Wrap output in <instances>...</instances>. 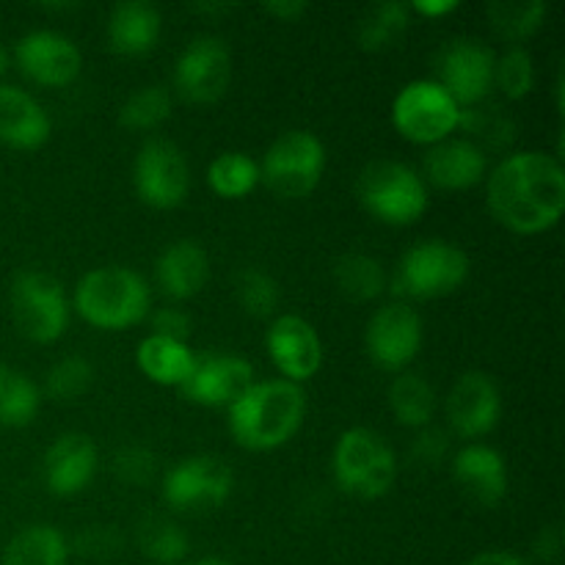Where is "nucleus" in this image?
I'll return each mask as SVG.
<instances>
[{
    "label": "nucleus",
    "mask_w": 565,
    "mask_h": 565,
    "mask_svg": "<svg viewBox=\"0 0 565 565\" xmlns=\"http://www.w3.org/2000/svg\"><path fill=\"white\" fill-rule=\"evenodd\" d=\"M11 318L20 334L36 345H53L70 326V298L64 285L44 270H22L11 281Z\"/></svg>",
    "instance_id": "obj_7"
},
{
    "label": "nucleus",
    "mask_w": 565,
    "mask_h": 565,
    "mask_svg": "<svg viewBox=\"0 0 565 565\" xmlns=\"http://www.w3.org/2000/svg\"><path fill=\"white\" fill-rule=\"evenodd\" d=\"M489 174V158L467 138H445L423 158L425 185L439 191H469Z\"/></svg>",
    "instance_id": "obj_21"
},
{
    "label": "nucleus",
    "mask_w": 565,
    "mask_h": 565,
    "mask_svg": "<svg viewBox=\"0 0 565 565\" xmlns=\"http://www.w3.org/2000/svg\"><path fill=\"white\" fill-rule=\"evenodd\" d=\"M307 417V395L285 379L254 381L230 408L226 425L243 450L270 452L285 447L301 430Z\"/></svg>",
    "instance_id": "obj_2"
},
{
    "label": "nucleus",
    "mask_w": 565,
    "mask_h": 565,
    "mask_svg": "<svg viewBox=\"0 0 565 565\" xmlns=\"http://www.w3.org/2000/svg\"><path fill=\"white\" fill-rule=\"evenodd\" d=\"M70 307L94 329L121 331L149 318L152 292L136 270L125 265H103L77 281Z\"/></svg>",
    "instance_id": "obj_3"
},
{
    "label": "nucleus",
    "mask_w": 565,
    "mask_h": 565,
    "mask_svg": "<svg viewBox=\"0 0 565 565\" xmlns=\"http://www.w3.org/2000/svg\"><path fill=\"white\" fill-rule=\"evenodd\" d=\"M494 64L497 53L480 39H452L436 53L430 81L439 83L458 108H472V105L486 103L489 92L494 88Z\"/></svg>",
    "instance_id": "obj_11"
},
{
    "label": "nucleus",
    "mask_w": 565,
    "mask_h": 565,
    "mask_svg": "<svg viewBox=\"0 0 565 565\" xmlns=\"http://www.w3.org/2000/svg\"><path fill=\"white\" fill-rule=\"evenodd\" d=\"M494 86L500 88L502 97L508 99L527 97L535 86L533 55H530L524 47H508L505 53L497 55Z\"/></svg>",
    "instance_id": "obj_38"
},
{
    "label": "nucleus",
    "mask_w": 565,
    "mask_h": 565,
    "mask_svg": "<svg viewBox=\"0 0 565 565\" xmlns=\"http://www.w3.org/2000/svg\"><path fill=\"white\" fill-rule=\"evenodd\" d=\"M469 279V257L447 241H423L408 248L392 276V292L408 301H430L456 292Z\"/></svg>",
    "instance_id": "obj_6"
},
{
    "label": "nucleus",
    "mask_w": 565,
    "mask_h": 565,
    "mask_svg": "<svg viewBox=\"0 0 565 565\" xmlns=\"http://www.w3.org/2000/svg\"><path fill=\"white\" fill-rule=\"evenodd\" d=\"M458 127L469 132L467 141H472L486 158H489V152L508 149L516 138V121L505 114L502 105L494 103H478L472 108H463Z\"/></svg>",
    "instance_id": "obj_29"
},
{
    "label": "nucleus",
    "mask_w": 565,
    "mask_h": 565,
    "mask_svg": "<svg viewBox=\"0 0 565 565\" xmlns=\"http://www.w3.org/2000/svg\"><path fill=\"white\" fill-rule=\"evenodd\" d=\"M70 541L53 524H28L6 544L0 565H66Z\"/></svg>",
    "instance_id": "obj_26"
},
{
    "label": "nucleus",
    "mask_w": 565,
    "mask_h": 565,
    "mask_svg": "<svg viewBox=\"0 0 565 565\" xmlns=\"http://www.w3.org/2000/svg\"><path fill=\"white\" fill-rule=\"evenodd\" d=\"M452 439L447 430L436 428V425H428V428L417 430L412 447H408V456L419 463V467H439L450 458Z\"/></svg>",
    "instance_id": "obj_40"
},
{
    "label": "nucleus",
    "mask_w": 565,
    "mask_h": 565,
    "mask_svg": "<svg viewBox=\"0 0 565 565\" xmlns=\"http://www.w3.org/2000/svg\"><path fill=\"white\" fill-rule=\"evenodd\" d=\"M99 469V450L92 436L72 434L58 436L47 447L42 461L44 486L55 497H75L92 486Z\"/></svg>",
    "instance_id": "obj_19"
},
{
    "label": "nucleus",
    "mask_w": 565,
    "mask_h": 565,
    "mask_svg": "<svg viewBox=\"0 0 565 565\" xmlns=\"http://www.w3.org/2000/svg\"><path fill=\"white\" fill-rule=\"evenodd\" d=\"M546 20L544 0H494L489 3L491 31L508 42V47H522L533 39Z\"/></svg>",
    "instance_id": "obj_30"
},
{
    "label": "nucleus",
    "mask_w": 565,
    "mask_h": 565,
    "mask_svg": "<svg viewBox=\"0 0 565 565\" xmlns=\"http://www.w3.org/2000/svg\"><path fill=\"white\" fill-rule=\"evenodd\" d=\"M452 480L475 505L497 508L508 494L505 456L489 445L469 441L452 456Z\"/></svg>",
    "instance_id": "obj_20"
},
{
    "label": "nucleus",
    "mask_w": 565,
    "mask_h": 565,
    "mask_svg": "<svg viewBox=\"0 0 565 565\" xmlns=\"http://www.w3.org/2000/svg\"><path fill=\"white\" fill-rule=\"evenodd\" d=\"M486 202L500 226L516 235H541L557 226L565 213V169L557 154H505L486 174Z\"/></svg>",
    "instance_id": "obj_1"
},
{
    "label": "nucleus",
    "mask_w": 565,
    "mask_h": 565,
    "mask_svg": "<svg viewBox=\"0 0 565 565\" xmlns=\"http://www.w3.org/2000/svg\"><path fill=\"white\" fill-rule=\"evenodd\" d=\"M364 348L384 373H406L423 348V318L412 303L392 301L375 309L364 331Z\"/></svg>",
    "instance_id": "obj_13"
},
{
    "label": "nucleus",
    "mask_w": 565,
    "mask_h": 565,
    "mask_svg": "<svg viewBox=\"0 0 565 565\" xmlns=\"http://www.w3.org/2000/svg\"><path fill=\"white\" fill-rule=\"evenodd\" d=\"M467 565H533L530 561H524L522 555H513V552L505 550H489L475 555Z\"/></svg>",
    "instance_id": "obj_44"
},
{
    "label": "nucleus",
    "mask_w": 565,
    "mask_h": 565,
    "mask_svg": "<svg viewBox=\"0 0 565 565\" xmlns=\"http://www.w3.org/2000/svg\"><path fill=\"white\" fill-rule=\"evenodd\" d=\"M210 279V257L196 241H174L154 259V281L171 301L199 296Z\"/></svg>",
    "instance_id": "obj_23"
},
{
    "label": "nucleus",
    "mask_w": 565,
    "mask_h": 565,
    "mask_svg": "<svg viewBox=\"0 0 565 565\" xmlns=\"http://www.w3.org/2000/svg\"><path fill=\"white\" fill-rule=\"evenodd\" d=\"M408 9H412V14H423V17H445L450 14V11L458 9V0H414V3H408Z\"/></svg>",
    "instance_id": "obj_45"
},
{
    "label": "nucleus",
    "mask_w": 565,
    "mask_h": 565,
    "mask_svg": "<svg viewBox=\"0 0 565 565\" xmlns=\"http://www.w3.org/2000/svg\"><path fill=\"white\" fill-rule=\"evenodd\" d=\"M331 469L345 494L356 500H381L395 486L397 458L379 430L351 428L337 439Z\"/></svg>",
    "instance_id": "obj_5"
},
{
    "label": "nucleus",
    "mask_w": 565,
    "mask_h": 565,
    "mask_svg": "<svg viewBox=\"0 0 565 565\" xmlns=\"http://www.w3.org/2000/svg\"><path fill=\"white\" fill-rule=\"evenodd\" d=\"M193 565H232V563L221 561V557H202V561H196Z\"/></svg>",
    "instance_id": "obj_48"
},
{
    "label": "nucleus",
    "mask_w": 565,
    "mask_h": 565,
    "mask_svg": "<svg viewBox=\"0 0 565 565\" xmlns=\"http://www.w3.org/2000/svg\"><path fill=\"white\" fill-rule=\"evenodd\" d=\"M563 550V535L557 527H546L541 530L539 541H535V555L544 557V561H557Z\"/></svg>",
    "instance_id": "obj_43"
},
{
    "label": "nucleus",
    "mask_w": 565,
    "mask_h": 565,
    "mask_svg": "<svg viewBox=\"0 0 565 565\" xmlns=\"http://www.w3.org/2000/svg\"><path fill=\"white\" fill-rule=\"evenodd\" d=\"M132 185L147 207H180L191 191V166L185 152L169 138H147L132 163Z\"/></svg>",
    "instance_id": "obj_10"
},
{
    "label": "nucleus",
    "mask_w": 565,
    "mask_h": 565,
    "mask_svg": "<svg viewBox=\"0 0 565 565\" xmlns=\"http://www.w3.org/2000/svg\"><path fill=\"white\" fill-rule=\"evenodd\" d=\"M323 171V141L309 130H287L263 154L259 182L281 199H303L320 185Z\"/></svg>",
    "instance_id": "obj_8"
},
{
    "label": "nucleus",
    "mask_w": 565,
    "mask_h": 565,
    "mask_svg": "<svg viewBox=\"0 0 565 565\" xmlns=\"http://www.w3.org/2000/svg\"><path fill=\"white\" fill-rule=\"evenodd\" d=\"M356 199L373 218L390 226H408L428 213V185L401 160H373L356 180Z\"/></svg>",
    "instance_id": "obj_4"
},
{
    "label": "nucleus",
    "mask_w": 565,
    "mask_h": 565,
    "mask_svg": "<svg viewBox=\"0 0 565 565\" xmlns=\"http://www.w3.org/2000/svg\"><path fill=\"white\" fill-rule=\"evenodd\" d=\"M307 9L309 6L303 3V0H279V3H265V11H268V14H274V17H279L281 22H292V20H298V17H303L307 14Z\"/></svg>",
    "instance_id": "obj_46"
},
{
    "label": "nucleus",
    "mask_w": 565,
    "mask_h": 565,
    "mask_svg": "<svg viewBox=\"0 0 565 565\" xmlns=\"http://www.w3.org/2000/svg\"><path fill=\"white\" fill-rule=\"evenodd\" d=\"M138 546L143 555L158 565H177L191 552V539L177 522L166 516H149L138 527Z\"/></svg>",
    "instance_id": "obj_34"
},
{
    "label": "nucleus",
    "mask_w": 565,
    "mask_h": 565,
    "mask_svg": "<svg viewBox=\"0 0 565 565\" xmlns=\"http://www.w3.org/2000/svg\"><path fill=\"white\" fill-rule=\"evenodd\" d=\"M235 475L215 456H191L177 461L163 478V502L182 513L215 511L230 500Z\"/></svg>",
    "instance_id": "obj_12"
},
{
    "label": "nucleus",
    "mask_w": 565,
    "mask_h": 565,
    "mask_svg": "<svg viewBox=\"0 0 565 565\" xmlns=\"http://www.w3.org/2000/svg\"><path fill=\"white\" fill-rule=\"evenodd\" d=\"M232 83V50L218 36H196L174 64V88L185 103L213 105Z\"/></svg>",
    "instance_id": "obj_14"
},
{
    "label": "nucleus",
    "mask_w": 565,
    "mask_h": 565,
    "mask_svg": "<svg viewBox=\"0 0 565 565\" xmlns=\"http://www.w3.org/2000/svg\"><path fill=\"white\" fill-rule=\"evenodd\" d=\"M163 20L154 3L147 0H125L110 9L108 44L119 55H143L154 50Z\"/></svg>",
    "instance_id": "obj_24"
},
{
    "label": "nucleus",
    "mask_w": 565,
    "mask_h": 565,
    "mask_svg": "<svg viewBox=\"0 0 565 565\" xmlns=\"http://www.w3.org/2000/svg\"><path fill=\"white\" fill-rule=\"evenodd\" d=\"M14 61L28 81L64 88L81 77L83 55L72 39L58 31H31L14 44Z\"/></svg>",
    "instance_id": "obj_16"
},
{
    "label": "nucleus",
    "mask_w": 565,
    "mask_h": 565,
    "mask_svg": "<svg viewBox=\"0 0 565 565\" xmlns=\"http://www.w3.org/2000/svg\"><path fill=\"white\" fill-rule=\"evenodd\" d=\"M458 121H461V108L430 77L406 83L392 103L395 130L406 141L419 143V147H434L445 138H452V132L458 130Z\"/></svg>",
    "instance_id": "obj_9"
},
{
    "label": "nucleus",
    "mask_w": 565,
    "mask_h": 565,
    "mask_svg": "<svg viewBox=\"0 0 565 565\" xmlns=\"http://www.w3.org/2000/svg\"><path fill=\"white\" fill-rule=\"evenodd\" d=\"M254 384V367L237 353H196L191 375L180 386L185 401L207 408H230Z\"/></svg>",
    "instance_id": "obj_17"
},
{
    "label": "nucleus",
    "mask_w": 565,
    "mask_h": 565,
    "mask_svg": "<svg viewBox=\"0 0 565 565\" xmlns=\"http://www.w3.org/2000/svg\"><path fill=\"white\" fill-rule=\"evenodd\" d=\"M334 281L342 296L353 303H367L384 296L390 276L375 257L362 252H351L340 257L334 268Z\"/></svg>",
    "instance_id": "obj_31"
},
{
    "label": "nucleus",
    "mask_w": 565,
    "mask_h": 565,
    "mask_svg": "<svg viewBox=\"0 0 565 565\" xmlns=\"http://www.w3.org/2000/svg\"><path fill=\"white\" fill-rule=\"evenodd\" d=\"M232 287H235L237 303H241L248 318H270L281 301L279 281L268 270L257 268V265L237 270Z\"/></svg>",
    "instance_id": "obj_36"
},
{
    "label": "nucleus",
    "mask_w": 565,
    "mask_h": 565,
    "mask_svg": "<svg viewBox=\"0 0 565 565\" xmlns=\"http://www.w3.org/2000/svg\"><path fill=\"white\" fill-rule=\"evenodd\" d=\"M412 25V9L401 0H384V3L370 6L359 22V47L367 53H384L401 44V39L408 33Z\"/></svg>",
    "instance_id": "obj_28"
},
{
    "label": "nucleus",
    "mask_w": 565,
    "mask_h": 565,
    "mask_svg": "<svg viewBox=\"0 0 565 565\" xmlns=\"http://www.w3.org/2000/svg\"><path fill=\"white\" fill-rule=\"evenodd\" d=\"M207 185L221 199H243L259 185V163L246 152H221L207 166Z\"/></svg>",
    "instance_id": "obj_33"
},
{
    "label": "nucleus",
    "mask_w": 565,
    "mask_h": 565,
    "mask_svg": "<svg viewBox=\"0 0 565 565\" xmlns=\"http://www.w3.org/2000/svg\"><path fill=\"white\" fill-rule=\"evenodd\" d=\"M447 425L458 439H480L500 423L502 392L483 370H467L447 395Z\"/></svg>",
    "instance_id": "obj_15"
},
{
    "label": "nucleus",
    "mask_w": 565,
    "mask_h": 565,
    "mask_svg": "<svg viewBox=\"0 0 565 565\" xmlns=\"http://www.w3.org/2000/svg\"><path fill=\"white\" fill-rule=\"evenodd\" d=\"M42 406V390L20 370L0 362V425L25 428L36 419Z\"/></svg>",
    "instance_id": "obj_32"
},
{
    "label": "nucleus",
    "mask_w": 565,
    "mask_h": 565,
    "mask_svg": "<svg viewBox=\"0 0 565 565\" xmlns=\"http://www.w3.org/2000/svg\"><path fill=\"white\" fill-rule=\"evenodd\" d=\"M77 550L88 557H108L119 550V535L114 527H88L77 535Z\"/></svg>",
    "instance_id": "obj_42"
},
{
    "label": "nucleus",
    "mask_w": 565,
    "mask_h": 565,
    "mask_svg": "<svg viewBox=\"0 0 565 565\" xmlns=\"http://www.w3.org/2000/svg\"><path fill=\"white\" fill-rule=\"evenodd\" d=\"M196 351L188 342L166 340V337L147 334L136 348V364L152 384L174 386L180 390L191 375Z\"/></svg>",
    "instance_id": "obj_25"
},
{
    "label": "nucleus",
    "mask_w": 565,
    "mask_h": 565,
    "mask_svg": "<svg viewBox=\"0 0 565 565\" xmlns=\"http://www.w3.org/2000/svg\"><path fill=\"white\" fill-rule=\"evenodd\" d=\"M9 64H11V53L3 47V44H0V75H6Z\"/></svg>",
    "instance_id": "obj_47"
},
{
    "label": "nucleus",
    "mask_w": 565,
    "mask_h": 565,
    "mask_svg": "<svg viewBox=\"0 0 565 565\" xmlns=\"http://www.w3.org/2000/svg\"><path fill=\"white\" fill-rule=\"evenodd\" d=\"M265 348H268L270 362L279 370L281 379L298 386L315 379L318 370L323 367V340H320L318 329L301 315H279L270 323Z\"/></svg>",
    "instance_id": "obj_18"
},
{
    "label": "nucleus",
    "mask_w": 565,
    "mask_h": 565,
    "mask_svg": "<svg viewBox=\"0 0 565 565\" xmlns=\"http://www.w3.org/2000/svg\"><path fill=\"white\" fill-rule=\"evenodd\" d=\"M94 384V367L86 356H64L47 370L44 392L58 403H72L86 395Z\"/></svg>",
    "instance_id": "obj_37"
},
{
    "label": "nucleus",
    "mask_w": 565,
    "mask_h": 565,
    "mask_svg": "<svg viewBox=\"0 0 565 565\" xmlns=\"http://www.w3.org/2000/svg\"><path fill=\"white\" fill-rule=\"evenodd\" d=\"M386 401H390L392 414L403 428L423 430L434 423L436 390L425 375L412 373V370L397 373L386 390Z\"/></svg>",
    "instance_id": "obj_27"
},
{
    "label": "nucleus",
    "mask_w": 565,
    "mask_h": 565,
    "mask_svg": "<svg viewBox=\"0 0 565 565\" xmlns=\"http://www.w3.org/2000/svg\"><path fill=\"white\" fill-rule=\"evenodd\" d=\"M50 116L25 88L0 83V143L22 152L44 147L50 138Z\"/></svg>",
    "instance_id": "obj_22"
},
{
    "label": "nucleus",
    "mask_w": 565,
    "mask_h": 565,
    "mask_svg": "<svg viewBox=\"0 0 565 565\" xmlns=\"http://www.w3.org/2000/svg\"><path fill=\"white\" fill-rule=\"evenodd\" d=\"M174 99L166 86H143L132 92L119 108V125L136 132H152L171 119Z\"/></svg>",
    "instance_id": "obj_35"
},
{
    "label": "nucleus",
    "mask_w": 565,
    "mask_h": 565,
    "mask_svg": "<svg viewBox=\"0 0 565 565\" xmlns=\"http://www.w3.org/2000/svg\"><path fill=\"white\" fill-rule=\"evenodd\" d=\"M149 323H152V334L166 337V340H177V342H188L193 329L191 315L182 312L177 307H163L158 312L149 315Z\"/></svg>",
    "instance_id": "obj_41"
},
{
    "label": "nucleus",
    "mask_w": 565,
    "mask_h": 565,
    "mask_svg": "<svg viewBox=\"0 0 565 565\" xmlns=\"http://www.w3.org/2000/svg\"><path fill=\"white\" fill-rule=\"evenodd\" d=\"M154 469H158V458L149 447L141 445H127L121 447L114 456V475L119 483L127 486H147L154 478Z\"/></svg>",
    "instance_id": "obj_39"
}]
</instances>
